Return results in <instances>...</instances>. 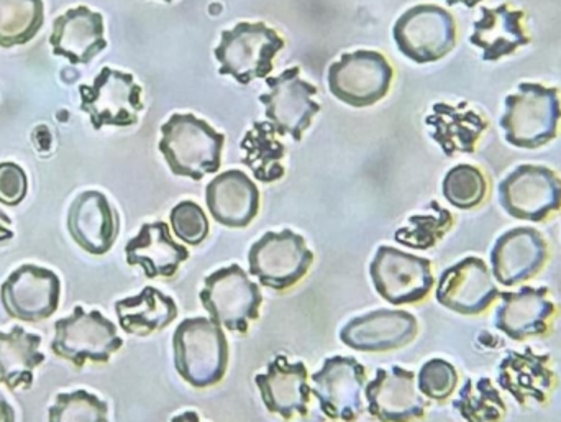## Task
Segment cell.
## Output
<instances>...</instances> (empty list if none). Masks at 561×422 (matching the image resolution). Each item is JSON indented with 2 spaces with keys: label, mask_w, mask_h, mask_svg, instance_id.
Masks as SVG:
<instances>
[{
  "label": "cell",
  "mask_w": 561,
  "mask_h": 422,
  "mask_svg": "<svg viewBox=\"0 0 561 422\" xmlns=\"http://www.w3.org/2000/svg\"><path fill=\"white\" fill-rule=\"evenodd\" d=\"M561 91L540 82H520L504 101L500 121L507 144L523 150H537L560 134Z\"/></svg>",
  "instance_id": "1"
},
{
  "label": "cell",
  "mask_w": 561,
  "mask_h": 422,
  "mask_svg": "<svg viewBox=\"0 0 561 422\" xmlns=\"http://www.w3.org/2000/svg\"><path fill=\"white\" fill-rule=\"evenodd\" d=\"M226 135L194 114H174L161 127L160 151L176 176L201 181L219 171Z\"/></svg>",
  "instance_id": "2"
},
{
  "label": "cell",
  "mask_w": 561,
  "mask_h": 422,
  "mask_svg": "<svg viewBox=\"0 0 561 422\" xmlns=\"http://www.w3.org/2000/svg\"><path fill=\"white\" fill-rule=\"evenodd\" d=\"M174 367L194 388L219 384L229 365L226 334L213 319H186L173 338Z\"/></svg>",
  "instance_id": "3"
},
{
  "label": "cell",
  "mask_w": 561,
  "mask_h": 422,
  "mask_svg": "<svg viewBox=\"0 0 561 422\" xmlns=\"http://www.w3.org/2000/svg\"><path fill=\"white\" fill-rule=\"evenodd\" d=\"M284 48V39L266 23L242 22L236 28L224 30L220 45L214 49L219 72L232 76L242 85L253 79H266L273 71V61Z\"/></svg>",
  "instance_id": "4"
},
{
  "label": "cell",
  "mask_w": 561,
  "mask_h": 422,
  "mask_svg": "<svg viewBox=\"0 0 561 422\" xmlns=\"http://www.w3.org/2000/svg\"><path fill=\"white\" fill-rule=\"evenodd\" d=\"M507 216L542 224L561 210V178L543 164H519L497 186Z\"/></svg>",
  "instance_id": "5"
},
{
  "label": "cell",
  "mask_w": 561,
  "mask_h": 422,
  "mask_svg": "<svg viewBox=\"0 0 561 422\" xmlns=\"http://www.w3.org/2000/svg\"><path fill=\"white\" fill-rule=\"evenodd\" d=\"M122 345L124 341L118 338L114 322L102 312L85 311L82 306H76L71 316L56 321L51 351L81 368L88 362L107 364Z\"/></svg>",
  "instance_id": "6"
},
{
  "label": "cell",
  "mask_w": 561,
  "mask_h": 422,
  "mask_svg": "<svg viewBox=\"0 0 561 422\" xmlns=\"http://www.w3.org/2000/svg\"><path fill=\"white\" fill-rule=\"evenodd\" d=\"M392 35L402 55L417 65H427L445 58L455 48L457 23L448 10L421 3L399 16Z\"/></svg>",
  "instance_id": "7"
},
{
  "label": "cell",
  "mask_w": 561,
  "mask_h": 422,
  "mask_svg": "<svg viewBox=\"0 0 561 422\" xmlns=\"http://www.w3.org/2000/svg\"><path fill=\"white\" fill-rule=\"evenodd\" d=\"M206 311L216 324L245 334L250 322L259 319L263 296L259 286L239 265L226 266L207 276L199 295Z\"/></svg>",
  "instance_id": "8"
},
{
  "label": "cell",
  "mask_w": 561,
  "mask_h": 422,
  "mask_svg": "<svg viewBox=\"0 0 561 422\" xmlns=\"http://www.w3.org/2000/svg\"><path fill=\"white\" fill-rule=\"evenodd\" d=\"M141 91L134 76L105 66L92 84L79 85L81 111L89 115L95 130L107 125L131 127L144 111Z\"/></svg>",
  "instance_id": "9"
},
{
  "label": "cell",
  "mask_w": 561,
  "mask_h": 422,
  "mask_svg": "<svg viewBox=\"0 0 561 422\" xmlns=\"http://www.w3.org/2000/svg\"><path fill=\"white\" fill-rule=\"evenodd\" d=\"M394 71L386 56L373 49L345 53L329 68L330 92L343 104L369 107L386 98Z\"/></svg>",
  "instance_id": "10"
},
{
  "label": "cell",
  "mask_w": 561,
  "mask_h": 422,
  "mask_svg": "<svg viewBox=\"0 0 561 422\" xmlns=\"http://www.w3.org/2000/svg\"><path fill=\"white\" fill-rule=\"evenodd\" d=\"M561 308L547 286H520L501 293L494 309L493 326L511 341L524 342L552 334Z\"/></svg>",
  "instance_id": "11"
},
{
  "label": "cell",
  "mask_w": 561,
  "mask_h": 422,
  "mask_svg": "<svg viewBox=\"0 0 561 422\" xmlns=\"http://www.w3.org/2000/svg\"><path fill=\"white\" fill-rule=\"evenodd\" d=\"M496 370L497 387L526 410L549 404L560 385L552 355L533 347L507 352Z\"/></svg>",
  "instance_id": "12"
},
{
  "label": "cell",
  "mask_w": 561,
  "mask_h": 422,
  "mask_svg": "<svg viewBox=\"0 0 561 422\" xmlns=\"http://www.w3.org/2000/svg\"><path fill=\"white\" fill-rule=\"evenodd\" d=\"M369 273L378 295L394 306L422 301L435 283L431 260L392 247H379Z\"/></svg>",
  "instance_id": "13"
},
{
  "label": "cell",
  "mask_w": 561,
  "mask_h": 422,
  "mask_svg": "<svg viewBox=\"0 0 561 422\" xmlns=\"http://www.w3.org/2000/svg\"><path fill=\"white\" fill-rule=\"evenodd\" d=\"M313 255L304 237L293 230L268 232L253 243L249 253L250 273L273 289H286L304 278Z\"/></svg>",
  "instance_id": "14"
},
{
  "label": "cell",
  "mask_w": 561,
  "mask_h": 422,
  "mask_svg": "<svg viewBox=\"0 0 561 422\" xmlns=\"http://www.w3.org/2000/svg\"><path fill=\"white\" fill-rule=\"evenodd\" d=\"M61 280L51 270L22 265L0 286V303L16 321L42 322L58 311Z\"/></svg>",
  "instance_id": "15"
},
{
  "label": "cell",
  "mask_w": 561,
  "mask_h": 422,
  "mask_svg": "<svg viewBox=\"0 0 561 422\" xmlns=\"http://www.w3.org/2000/svg\"><path fill=\"white\" fill-rule=\"evenodd\" d=\"M493 272L480 256H467L442 273L437 301L461 316H481L501 298Z\"/></svg>",
  "instance_id": "16"
},
{
  "label": "cell",
  "mask_w": 561,
  "mask_h": 422,
  "mask_svg": "<svg viewBox=\"0 0 561 422\" xmlns=\"http://www.w3.org/2000/svg\"><path fill=\"white\" fill-rule=\"evenodd\" d=\"M299 66L286 69L265 82L272 91L260 95V102L266 107V118L278 135H290L294 141L302 140L304 132L312 124L313 115L320 111V104L312 101L319 89L300 79Z\"/></svg>",
  "instance_id": "17"
},
{
  "label": "cell",
  "mask_w": 561,
  "mask_h": 422,
  "mask_svg": "<svg viewBox=\"0 0 561 422\" xmlns=\"http://www.w3.org/2000/svg\"><path fill=\"white\" fill-rule=\"evenodd\" d=\"M491 272L497 285L516 288L537 278L550 262V246L534 227H514L491 249Z\"/></svg>",
  "instance_id": "18"
},
{
  "label": "cell",
  "mask_w": 561,
  "mask_h": 422,
  "mask_svg": "<svg viewBox=\"0 0 561 422\" xmlns=\"http://www.w3.org/2000/svg\"><path fill=\"white\" fill-rule=\"evenodd\" d=\"M312 394L320 410L330 420L352 422L363 413L365 367L352 357L327 358L323 367L312 375Z\"/></svg>",
  "instance_id": "19"
},
{
  "label": "cell",
  "mask_w": 561,
  "mask_h": 422,
  "mask_svg": "<svg viewBox=\"0 0 561 422\" xmlns=\"http://www.w3.org/2000/svg\"><path fill=\"white\" fill-rule=\"evenodd\" d=\"M365 395L369 414L381 422H414L427 411L415 375L401 367L378 368L376 377L366 385Z\"/></svg>",
  "instance_id": "20"
},
{
  "label": "cell",
  "mask_w": 561,
  "mask_h": 422,
  "mask_svg": "<svg viewBox=\"0 0 561 422\" xmlns=\"http://www.w3.org/2000/svg\"><path fill=\"white\" fill-rule=\"evenodd\" d=\"M526 12L514 9L510 3L484 7L481 16L473 23L470 43L481 49V59L486 62L501 61L516 55L520 48L530 45L526 26Z\"/></svg>",
  "instance_id": "21"
},
{
  "label": "cell",
  "mask_w": 561,
  "mask_h": 422,
  "mask_svg": "<svg viewBox=\"0 0 561 422\" xmlns=\"http://www.w3.org/2000/svg\"><path fill=\"white\" fill-rule=\"evenodd\" d=\"M49 45L56 56L71 65H89L107 48L104 36V16L85 5L66 10L53 22Z\"/></svg>",
  "instance_id": "22"
},
{
  "label": "cell",
  "mask_w": 561,
  "mask_h": 422,
  "mask_svg": "<svg viewBox=\"0 0 561 422\" xmlns=\"http://www.w3.org/2000/svg\"><path fill=\"white\" fill-rule=\"evenodd\" d=\"M117 210L99 191H84L69 207L68 230L72 240L91 255H104L118 237Z\"/></svg>",
  "instance_id": "23"
},
{
  "label": "cell",
  "mask_w": 561,
  "mask_h": 422,
  "mask_svg": "<svg viewBox=\"0 0 561 422\" xmlns=\"http://www.w3.org/2000/svg\"><path fill=\"white\" fill-rule=\"evenodd\" d=\"M417 331V319L409 312L379 309L352 319L340 332V341L355 351H392L411 344Z\"/></svg>",
  "instance_id": "24"
},
{
  "label": "cell",
  "mask_w": 561,
  "mask_h": 422,
  "mask_svg": "<svg viewBox=\"0 0 561 422\" xmlns=\"http://www.w3.org/2000/svg\"><path fill=\"white\" fill-rule=\"evenodd\" d=\"M256 387L270 413L289 420L294 414L306 417L310 390L307 368L302 362H290L286 355H276L265 374L256 375Z\"/></svg>",
  "instance_id": "25"
},
{
  "label": "cell",
  "mask_w": 561,
  "mask_h": 422,
  "mask_svg": "<svg viewBox=\"0 0 561 422\" xmlns=\"http://www.w3.org/2000/svg\"><path fill=\"white\" fill-rule=\"evenodd\" d=\"M425 124L431 128L435 144L450 158L457 153H474L481 137L490 128L488 118L467 101L455 105L437 102Z\"/></svg>",
  "instance_id": "26"
},
{
  "label": "cell",
  "mask_w": 561,
  "mask_h": 422,
  "mask_svg": "<svg viewBox=\"0 0 561 422\" xmlns=\"http://www.w3.org/2000/svg\"><path fill=\"white\" fill-rule=\"evenodd\" d=\"M206 203L217 223L243 229L260 209V191L243 171L230 170L207 184Z\"/></svg>",
  "instance_id": "27"
},
{
  "label": "cell",
  "mask_w": 561,
  "mask_h": 422,
  "mask_svg": "<svg viewBox=\"0 0 561 422\" xmlns=\"http://www.w3.org/2000/svg\"><path fill=\"white\" fill-rule=\"evenodd\" d=\"M130 266H141L147 278H170L176 275L181 263L190 260V250L174 242L170 227L164 223L144 224L137 237L125 247Z\"/></svg>",
  "instance_id": "28"
},
{
  "label": "cell",
  "mask_w": 561,
  "mask_h": 422,
  "mask_svg": "<svg viewBox=\"0 0 561 422\" xmlns=\"http://www.w3.org/2000/svg\"><path fill=\"white\" fill-rule=\"evenodd\" d=\"M39 345L42 338L20 326H13L9 332L0 331V385L9 390H30L36 368L46 361Z\"/></svg>",
  "instance_id": "29"
},
{
  "label": "cell",
  "mask_w": 561,
  "mask_h": 422,
  "mask_svg": "<svg viewBox=\"0 0 561 422\" xmlns=\"http://www.w3.org/2000/svg\"><path fill=\"white\" fill-rule=\"evenodd\" d=\"M115 312L118 324L127 334L147 338L163 331L178 318V306L160 289L147 286L138 295L115 303Z\"/></svg>",
  "instance_id": "30"
},
{
  "label": "cell",
  "mask_w": 561,
  "mask_h": 422,
  "mask_svg": "<svg viewBox=\"0 0 561 422\" xmlns=\"http://www.w3.org/2000/svg\"><path fill=\"white\" fill-rule=\"evenodd\" d=\"M275 135V127L270 122H255L252 130L240 144V148L245 151L242 163L247 164L262 183H275L284 176V168L280 164L284 145L276 140Z\"/></svg>",
  "instance_id": "31"
},
{
  "label": "cell",
  "mask_w": 561,
  "mask_h": 422,
  "mask_svg": "<svg viewBox=\"0 0 561 422\" xmlns=\"http://www.w3.org/2000/svg\"><path fill=\"white\" fill-rule=\"evenodd\" d=\"M465 422H504L507 418V404L491 378H468L454 401Z\"/></svg>",
  "instance_id": "32"
},
{
  "label": "cell",
  "mask_w": 561,
  "mask_h": 422,
  "mask_svg": "<svg viewBox=\"0 0 561 422\" xmlns=\"http://www.w3.org/2000/svg\"><path fill=\"white\" fill-rule=\"evenodd\" d=\"M43 22V0H0V48L32 42Z\"/></svg>",
  "instance_id": "33"
},
{
  "label": "cell",
  "mask_w": 561,
  "mask_h": 422,
  "mask_svg": "<svg viewBox=\"0 0 561 422\" xmlns=\"http://www.w3.org/2000/svg\"><path fill=\"white\" fill-rule=\"evenodd\" d=\"M454 214L437 201L428 204L427 213L409 217V226L394 233L396 242L414 250H428L437 246L454 227Z\"/></svg>",
  "instance_id": "34"
},
{
  "label": "cell",
  "mask_w": 561,
  "mask_h": 422,
  "mask_svg": "<svg viewBox=\"0 0 561 422\" xmlns=\"http://www.w3.org/2000/svg\"><path fill=\"white\" fill-rule=\"evenodd\" d=\"M442 193L457 209H477L490 194V181L480 168L467 163L457 164L445 174Z\"/></svg>",
  "instance_id": "35"
},
{
  "label": "cell",
  "mask_w": 561,
  "mask_h": 422,
  "mask_svg": "<svg viewBox=\"0 0 561 422\" xmlns=\"http://www.w3.org/2000/svg\"><path fill=\"white\" fill-rule=\"evenodd\" d=\"M48 422H108V407L85 390L59 394L49 407Z\"/></svg>",
  "instance_id": "36"
},
{
  "label": "cell",
  "mask_w": 561,
  "mask_h": 422,
  "mask_svg": "<svg viewBox=\"0 0 561 422\" xmlns=\"http://www.w3.org/2000/svg\"><path fill=\"white\" fill-rule=\"evenodd\" d=\"M457 368L444 358H432L422 365L419 372V390L428 400L445 401L455 394L458 387Z\"/></svg>",
  "instance_id": "37"
},
{
  "label": "cell",
  "mask_w": 561,
  "mask_h": 422,
  "mask_svg": "<svg viewBox=\"0 0 561 422\" xmlns=\"http://www.w3.org/2000/svg\"><path fill=\"white\" fill-rule=\"evenodd\" d=\"M171 226L178 239L187 246H199L209 236V220L199 204L183 201L171 210Z\"/></svg>",
  "instance_id": "38"
},
{
  "label": "cell",
  "mask_w": 561,
  "mask_h": 422,
  "mask_svg": "<svg viewBox=\"0 0 561 422\" xmlns=\"http://www.w3.org/2000/svg\"><path fill=\"white\" fill-rule=\"evenodd\" d=\"M28 193L25 170L12 161L0 163V203L9 207L19 206Z\"/></svg>",
  "instance_id": "39"
},
{
  "label": "cell",
  "mask_w": 561,
  "mask_h": 422,
  "mask_svg": "<svg viewBox=\"0 0 561 422\" xmlns=\"http://www.w3.org/2000/svg\"><path fill=\"white\" fill-rule=\"evenodd\" d=\"M13 239L12 219L0 209V243Z\"/></svg>",
  "instance_id": "40"
},
{
  "label": "cell",
  "mask_w": 561,
  "mask_h": 422,
  "mask_svg": "<svg viewBox=\"0 0 561 422\" xmlns=\"http://www.w3.org/2000/svg\"><path fill=\"white\" fill-rule=\"evenodd\" d=\"M0 422H15V411L2 395H0Z\"/></svg>",
  "instance_id": "41"
},
{
  "label": "cell",
  "mask_w": 561,
  "mask_h": 422,
  "mask_svg": "<svg viewBox=\"0 0 561 422\" xmlns=\"http://www.w3.org/2000/svg\"><path fill=\"white\" fill-rule=\"evenodd\" d=\"M171 422H201L199 414L196 411H186V413L174 417Z\"/></svg>",
  "instance_id": "42"
},
{
  "label": "cell",
  "mask_w": 561,
  "mask_h": 422,
  "mask_svg": "<svg viewBox=\"0 0 561 422\" xmlns=\"http://www.w3.org/2000/svg\"><path fill=\"white\" fill-rule=\"evenodd\" d=\"M445 2L450 7L460 5L461 3V5L468 7V9H474V7L483 2V0H445Z\"/></svg>",
  "instance_id": "43"
},
{
  "label": "cell",
  "mask_w": 561,
  "mask_h": 422,
  "mask_svg": "<svg viewBox=\"0 0 561 422\" xmlns=\"http://www.w3.org/2000/svg\"><path fill=\"white\" fill-rule=\"evenodd\" d=\"M164 2H168V3H170V2H173V0H164Z\"/></svg>",
  "instance_id": "44"
}]
</instances>
